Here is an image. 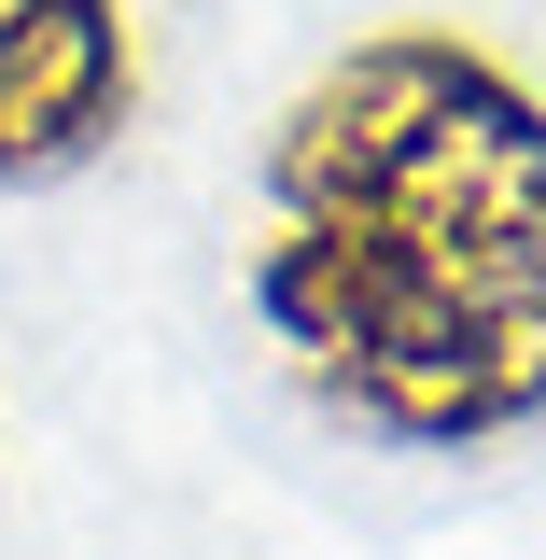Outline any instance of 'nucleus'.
I'll use <instances>...</instances> for the list:
<instances>
[{
    "label": "nucleus",
    "mask_w": 546,
    "mask_h": 560,
    "mask_svg": "<svg viewBox=\"0 0 546 560\" xmlns=\"http://www.w3.org/2000/svg\"><path fill=\"white\" fill-rule=\"evenodd\" d=\"M140 113L127 0H0V197L98 168Z\"/></svg>",
    "instance_id": "obj_2"
},
{
    "label": "nucleus",
    "mask_w": 546,
    "mask_h": 560,
    "mask_svg": "<svg viewBox=\"0 0 546 560\" xmlns=\"http://www.w3.org/2000/svg\"><path fill=\"white\" fill-rule=\"evenodd\" d=\"M253 337L309 407L463 463L546 420V98L463 28H364L253 168Z\"/></svg>",
    "instance_id": "obj_1"
}]
</instances>
